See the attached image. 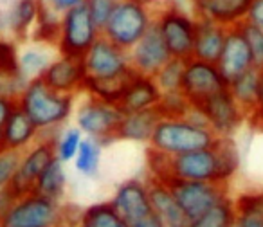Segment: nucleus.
<instances>
[{"label": "nucleus", "instance_id": "f257e3e1", "mask_svg": "<svg viewBox=\"0 0 263 227\" xmlns=\"http://www.w3.org/2000/svg\"><path fill=\"white\" fill-rule=\"evenodd\" d=\"M240 169V152L233 139H220L215 146L170 157L168 179L198 180L231 186Z\"/></svg>", "mask_w": 263, "mask_h": 227}, {"label": "nucleus", "instance_id": "f03ea898", "mask_svg": "<svg viewBox=\"0 0 263 227\" xmlns=\"http://www.w3.org/2000/svg\"><path fill=\"white\" fill-rule=\"evenodd\" d=\"M18 108L31 119L42 137H52L72 118L76 108V98L54 92L42 81V78L31 80L16 98Z\"/></svg>", "mask_w": 263, "mask_h": 227}, {"label": "nucleus", "instance_id": "7ed1b4c3", "mask_svg": "<svg viewBox=\"0 0 263 227\" xmlns=\"http://www.w3.org/2000/svg\"><path fill=\"white\" fill-rule=\"evenodd\" d=\"M218 141L208 128L200 112L191 108L186 118H161L148 146L168 157H179L190 152L211 148Z\"/></svg>", "mask_w": 263, "mask_h": 227}, {"label": "nucleus", "instance_id": "20e7f679", "mask_svg": "<svg viewBox=\"0 0 263 227\" xmlns=\"http://www.w3.org/2000/svg\"><path fill=\"white\" fill-rule=\"evenodd\" d=\"M155 13L152 4L137 0H119L112 16L101 29V34L114 45L130 51L155 24Z\"/></svg>", "mask_w": 263, "mask_h": 227}, {"label": "nucleus", "instance_id": "39448f33", "mask_svg": "<svg viewBox=\"0 0 263 227\" xmlns=\"http://www.w3.org/2000/svg\"><path fill=\"white\" fill-rule=\"evenodd\" d=\"M124 112L119 105H110L90 96H85L74 108V126L80 128L85 137L96 139L106 146L114 143L117 128L123 121Z\"/></svg>", "mask_w": 263, "mask_h": 227}, {"label": "nucleus", "instance_id": "423d86ee", "mask_svg": "<svg viewBox=\"0 0 263 227\" xmlns=\"http://www.w3.org/2000/svg\"><path fill=\"white\" fill-rule=\"evenodd\" d=\"M197 16L186 13L177 6H166L155 13L154 27L164 40L172 58L186 60L193 58V44L197 36Z\"/></svg>", "mask_w": 263, "mask_h": 227}, {"label": "nucleus", "instance_id": "0eeeda50", "mask_svg": "<svg viewBox=\"0 0 263 227\" xmlns=\"http://www.w3.org/2000/svg\"><path fill=\"white\" fill-rule=\"evenodd\" d=\"M67 207L36 193L13 202L0 218V227H60L67 218Z\"/></svg>", "mask_w": 263, "mask_h": 227}, {"label": "nucleus", "instance_id": "6e6552de", "mask_svg": "<svg viewBox=\"0 0 263 227\" xmlns=\"http://www.w3.org/2000/svg\"><path fill=\"white\" fill-rule=\"evenodd\" d=\"M99 36H101V29L90 18L87 8L80 6L62 15L60 36L54 49L58 54L83 60V56L98 42Z\"/></svg>", "mask_w": 263, "mask_h": 227}, {"label": "nucleus", "instance_id": "1a4fd4ad", "mask_svg": "<svg viewBox=\"0 0 263 227\" xmlns=\"http://www.w3.org/2000/svg\"><path fill=\"white\" fill-rule=\"evenodd\" d=\"M173 198L182 209L187 220H195L204 215L205 211L222 202L223 198L231 197V186L215 182H198V180H166Z\"/></svg>", "mask_w": 263, "mask_h": 227}, {"label": "nucleus", "instance_id": "9d476101", "mask_svg": "<svg viewBox=\"0 0 263 227\" xmlns=\"http://www.w3.org/2000/svg\"><path fill=\"white\" fill-rule=\"evenodd\" d=\"M204 118L208 128L218 139H233L241 125L247 121V113L240 108L231 92L227 88L216 92L209 99H205L200 106H195Z\"/></svg>", "mask_w": 263, "mask_h": 227}, {"label": "nucleus", "instance_id": "9b49d317", "mask_svg": "<svg viewBox=\"0 0 263 227\" xmlns=\"http://www.w3.org/2000/svg\"><path fill=\"white\" fill-rule=\"evenodd\" d=\"M52 137H40L33 146L27 148L26 152H22L18 169H16L15 177H13L11 186H9V191L16 198L33 193L38 177L56 159L54 139Z\"/></svg>", "mask_w": 263, "mask_h": 227}, {"label": "nucleus", "instance_id": "f8f14e48", "mask_svg": "<svg viewBox=\"0 0 263 227\" xmlns=\"http://www.w3.org/2000/svg\"><path fill=\"white\" fill-rule=\"evenodd\" d=\"M83 63L88 78H96V80L128 78L134 74L128 51L114 45L103 34L83 56Z\"/></svg>", "mask_w": 263, "mask_h": 227}, {"label": "nucleus", "instance_id": "ddd939ff", "mask_svg": "<svg viewBox=\"0 0 263 227\" xmlns=\"http://www.w3.org/2000/svg\"><path fill=\"white\" fill-rule=\"evenodd\" d=\"M223 88H227V83L220 74L216 63L202 62L197 58H190L184 62L182 94L186 96L193 108L200 106L205 99Z\"/></svg>", "mask_w": 263, "mask_h": 227}, {"label": "nucleus", "instance_id": "4468645a", "mask_svg": "<svg viewBox=\"0 0 263 227\" xmlns=\"http://www.w3.org/2000/svg\"><path fill=\"white\" fill-rule=\"evenodd\" d=\"M88 74L83 60L63 54H56L45 72L42 74V81L49 88L60 94L74 96V98L78 94H83Z\"/></svg>", "mask_w": 263, "mask_h": 227}, {"label": "nucleus", "instance_id": "2eb2a0df", "mask_svg": "<svg viewBox=\"0 0 263 227\" xmlns=\"http://www.w3.org/2000/svg\"><path fill=\"white\" fill-rule=\"evenodd\" d=\"M110 204L116 207V211L123 216V220L128 225L146 218L148 215L154 213L150 193H148V180L128 179L121 182L114 190Z\"/></svg>", "mask_w": 263, "mask_h": 227}, {"label": "nucleus", "instance_id": "dca6fc26", "mask_svg": "<svg viewBox=\"0 0 263 227\" xmlns=\"http://www.w3.org/2000/svg\"><path fill=\"white\" fill-rule=\"evenodd\" d=\"M134 72L154 76L172 60L168 47L155 27H152L134 47L128 51Z\"/></svg>", "mask_w": 263, "mask_h": 227}, {"label": "nucleus", "instance_id": "f3484780", "mask_svg": "<svg viewBox=\"0 0 263 227\" xmlns=\"http://www.w3.org/2000/svg\"><path fill=\"white\" fill-rule=\"evenodd\" d=\"M249 6L251 0H191L197 20H209L226 29L240 27L245 22Z\"/></svg>", "mask_w": 263, "mask_h": 227}, {"label": "nucleus", "instance_id": "a211bd4d", "mask_svg": "<svg viewBox=\"0 0 263 227\" xmlns=\"http://www.w3.org/2000/svg\"><path fill=\"white\" fill-rule=\"evenodd\" d=\"M216 67H218L226 83H231L238 76L254 69L251 49H249L240 27L227 29L226 44H223L222 54H220L218 62H216Z\"/></svg>", "mask_w": 263, "mask_h": 227}, {"label": "nucleus", "instance_id": "6ab92c4d", "mask_svg": "<svg viewBox=\"0 0 263 227\" xmlns=\"http://www.w3.org/2000/svg\"><path fill=\"white\" fill-rule=\"evenodd\" d=\"M161 98L162 92L154 76H144V74L134 72L130 76V80H128L119 106L124 113L152 110L157 108L159 103H161Z\"/></svg>", "mask_w": 263, "mask_h": 227}, {"label": "nucleus", "instance_id": "aec40b11", "mask_svg": "<svg viewBox=\"0 0 263 227\" xmlns=\"http://www.w3.org/2000/svg\"><path fill=\"white\" fill-rule=\"evenodd\" d=\"M148 193H150L152 209L155 216L162 222L164 227H187L190 220L179 207L173 198L168 184L162 180L148 179Z\"/></svg>", "mask_w": 263, "mask_h": 227}, {"label": "nucleus", "instance_id": "412c9836", "mask_svg": "<svg viewBox=\"0 0 263 227\" xmlns=\"http://www.w3.org/2000/svg\"><path fill=\"white\" fill-rule=\"evenodd\" d=\"M2 144H4V150L11 152H26L27 148H31L38 139H40V132H38L36 126L31 123V119L27 118L26 113L16 106L13 110V113L9 116L8 123L4 125L2 132Z\"/></svg>", "mask_w": 263, "mask_h": 227}, {"label": "nucleus", "instance_id": "4be33fe9", "mask_svg": "<svg viewBox=\"0 0 263 227\" xmlns=\"http://www.w3.org/2000/svg\"><path fill=\"white\" fill-rule=\"evenodd\" d=\"M159 121H161V113L157 112V108L124 113L123 121H121L119 128H117L116 139L150 144V139L154 136L155 126H157Z\"/></svg>", "mask_w": 263, "mask_h": 227}, {"label": "nucleus", "instance_id": "5701e85b", "mask_svg": "<svg viewBox=\"0 0 263 227\" xmlns=\"http://www.w3.org/2000/svg\"><path fill=\"white\" fill-rule=\"evenodd\" d=\"M227 29L209 20H198L197 36L193 44V58L202 62L216 63L226 44Z\"/></svg>", "mask_w": 263, "mask_h": 227}, {"label": "nucleus", "instance_id": "b1692460", "mask_svg": "<svg viewBox=\"0 0 263 227\" xmlns=\"http://www.w3.org/2000/svg\"><path fill=\"white\" fill-rule=\"evenodd\" d=\"M227 90L234 98V101L240 105V108L247 113V121L258 106V94H259V70L251 69L249 72L238 76L231 83H227Z\"/></svg>", "mask_w": 263, "mask_h": 227}, {"label": "nucleus", "instance_id": "393cba45", "mask_svg": "<svg viewBox=\"0 0 263 227\" xmlns=\"http://www.w3.org/2000/svg\"><path fill=\"white\" fill-rule=\"evenodd\" d=\"M33 193L45 197L52 202L62 204L63 197L67 193V173H65V164L60 162L58 159L51 162L47 168L44 169L40 177H38L36 184H34Z\"/></svg>", "mask_w": 263, "mask_h": 227}, {"label": "nucleus", "instance_id": "a878e982", "mask_svg": "<svg viewBox=\"0 0 263 227\" xmlns=\"http://www.w3.org/2000/svg\"><path fill=\"white\" fill-rule=\"evenodd\" d=\"M42 9V0H16L9 13V29L16 40H26L31 36L34 24Z\"/></svg>", "mask_w": 263, "mask_h": 227}, {"label": "nucleus", "instance_id": "bb28decb", "mask_svg": "<svg viewBox=\"0 0 263 227\" xmlns=\"http://www.w3.org/2000/svg\"><path fill=\"white\" fill-rule=\"evenodd\" d=\"M78 227H128L123 216L108 202H96L80 211Z\"/></svg>", "mask_w": 263, "mask_h": 227}, {"label": "nucleus", "instance_id": "cd10ccee", "mask_svg": "<svg viewBox=\"0 0 263 227\" xmlns=\"http://www.w3.org/2000/svg\"><path fill=\"white\" fill-rule=\"evenodd\" d=\"M52 60H54V56L49 52V49L45 45H29L18 54L20 76L26 81L42 78V74L45 72V69H47Z\"/></svg>", "mask_w": 263, "mask_h": 227}, {"label": "nucleus", "instance_id": "c85d7f7f", "mask_svg": "<svg viewBox=\"0 0 263 227\" xmlns=\"http://www.w3.org/2000/svg\"><path fill=\"white\" fill-rule=\"evenodd\" d=\"M60 24H62V15L42 2L40 15H38L36 24L31 31V40L38 45L56 47L60 36Z\"/></svg>", "mask_w": 263, "mask_h": 227}, {"label": "nucleus", "instance_id": "c756f323", "mask_svg": "<svg viewBox=\"0 0 263 227\" xmlns=\"http://www.w3.org/2000/svg\"><path fill=\"white\" fill-rule=\"evenodd\" d=\"M128 78H114V80H96V78H87L85 81V96H90L94 99H99L103 103L110 105H119L123 99L124 88L128 85Z\"/></svg>", "mask_w": 263, "mask_h": 227}, {"label": "nucleus", "instance_id": "7c9ffc66", "mask_svg": "<svg viewBox=\"0 0 263 227\" xmlns=\"http://www.w3.org/2000/svg\"><path fill=\"white\" fill-rule=\"evenodd\" d=\"M236 209H234L233 197L223 198L216 205H213L204 215L190 220L187 227H234L236 225Z\"/></svg>", "mask_w": 263, "mask_h": 227}, {"label": "nucleus", "instance_id": "2f4dec72", "mask_svg": "<svg viewBox=\"0 0 263 227\" xmlns=\"http://www.w3.org/2000/svg\"><path fill=\"white\" fill-rule=\"evenodd\" d=\"M103 144L90 137H85L83 143L80 146V152L74 157V168L78 173L85 177H96L99 173V166H101L103 157Z\"/></svg>", "mask_w": 263, "mask_h": 227}, {"label": "nucleus", "instance_id": "473e14b6", "mask_svg": "<svg viewBox=\"0 0 263 227\" xmlns=\"http://www.w3.org/2000/svg\"><path fill=\"white\" fill-rule=\"evenodd\" d=\"M52 139H54L56 159H58L60 162H63V164H67V162L74 161V157L78 155L85 136L76 126H67V128L56 132Z\"/></svg>", "mask_w": 263, "mask_h": 227}, {"label": "nucleus", "instance_id": "72a5a7b5", "mask_svg": "<svg viewBox=\"0 0 263 227\" xmlns=\"http://www.w3.org/2000/svg\"><path fill=\"white\" fill-rule=\"evenodd\" d=\"M182 78H184V62L182 60H175V58L170 60V62L155 74V81H157L162 94L182 90Z\"/></svg>", "mask_w": 263, "mask_h": 227}, {"label": "nucleus", "instance_id": "f704fd0d", "mask_svg": "<svg viewBox=\"0 0 263 227\" xmlns=\"http://www.w3.org/2000/svg\"><path fill=\"white\" fill-rule=\"evenodd\" d=\"M191 108H193L191 103L182 94V90H179L162 94L157 112L161 113V118H186L187 113L191 112Z\"/></svg>", "mask_w": 263, "mask_h": 227}, {"label": "nucleus", "instance_id": "c9c22d12", "mask_svg": "<svg viewBox=\"0 0 263 227\" xmlns=\"http://www.w3.org/2000/svg\"><path fill=\"white\" fill-rule=\"evenodd\" d=\"M238 216H256L263 220V191H247L233 197Z\"/></svg>", "mask_w": 263, "mask_h": 227}, {"label": "nucleus", "instance_id": "e433bc0d", "mask_svg": "<svg viewBox=\"0 0 263 227\" xmlns=\"http://www.w3.org/2000/svg\"><path fill=\"white\" fill-rule=\"evenodd\" d=\"M18 47L13 40L0 38V74L2 76H20Z\"/></svg>", "mask_w": 263, "mask_h": 227}, {"label": "nucleus", "instance_id": "4c0bfd02", "mask_svg": "<svg viewBox=\"0 0 263 227\" xmlns=\"http://www.w3.org/2000/svg\"><path fill=\"white\" fill-rule=\"evenodd\" d=\"M240 31L243 34L245 42H247L249 49H251L254 69H263V29H259V27L252 26L249 22H243L240 26Z\"/></svg>", "mask_w": 263, "mask_h": 227}, {"label": "nucleus", "instance_id": "58836bf2", "mask_svg": "<svg viewBox=\"0 0 263 227\" xmlns=\"http://www.w3.org/2000/svg\"><path fill=\"white\" fill-rule=\"evenodd\" d=\"M20 155L22 154L11 150H4L0 154V193L11 186L13 177L18 169Z\"/></svg>", "mask_w": 263, "mask_h": 227}, {"label": "nucleus", "instance_id": "ea45409f", "mask_svg": "<svg viewBox=\"0 0 263 227\" xmlns=\"http://www.w3.org/2000/svg\"><path fill=\"white\" fill-rule=\"evenodd\" d=\"M117 2L119 0H87L85 8H87L90 18L96 22V26L99 29H103L106 26V22L110 20V16H112Z\"/></svg>", "mask_w": 263, "mask_h": 227}, {"label": "nucleus", "instance_id": "a19ab883", "mask_svg": "<svg viewBox=\"0 0 263 227\" xmlns=\"http://www.w3.org/2000/svg\"><path fill=\"white\" fill-rule=\"evenodd\" d=\"M18 106L16 98H9V96H2L0 94V132L4 128V125L8 123L9 116L13 113V110Z\"/></svg>", "mask_w": 263, "mask_h": 227}, {"label": "nucleus", "instance_id": "79ce46f5", "mask_svg": "<svg viewBox=\"0 0 263 227\" xmlns=\"http://www.w3.org/2000/svg\"><path fill=\"white\" fill-rule=\"evenodd\" d=\"M45 6H49L51 9H54L56 13L63 15V13L70 11L74 8H80V6H85L87 0H42Z\"/></svg>", "mask_w": 263, "mask_h": 227}, {"label": "nucleus", "instance_id": "37998d69", "mask_svg": "<svg viewBox=\"0 0 263 227\" xmlns=\"http://www.w3.org/2000/svg\"><path fill=\"white\" fill-rule=\"evenodd\" d=\"M245 22L263 29V0H251V6H249Z\"/></svg>", "mask_w": 263, "mask_h": 227}, {"label": "nucleus", "instance_id": "c03bdc74", "mask_svg": "<svg viewBox=\"0 0 263 227\" xmlns=\"http://www.w3.org/2000/svg\"><path fill=\"white\" fill-rule=\"evenodd\" d=\"M249 121L252 125L263 126V69H259V94H258V106H256V112L252 113Z\"/></svg>", "mask_w": 263, "mask_h": 227}, {"label": "nucleus", "instance_id": "a18cd8bd", "mask_svg": "<svg viewBox=\"0 0 263 227\" xmlns=\"http://www.w3.org/2000/svg\"><path fill=\"white\" fill-rule=\"evenodd\" d=\"M128 227H164V225H162L161 220H159L157 216H155V213H152V215H148L146 218L139 220V222L130 223Z\"/></svg>", "mask_w": 263, "mask_h": 227}, {"label": "nucleus", "instance_id": "49530a36", "mask_svg": "<svg viewBox=\"0 0 263 227\" xmlns=\"http://www.w3.org/2000/svg\"><path fill=\"white\" fill-rule=\"evenodd\" d=\"M236 227H263V220L256 216H238Z\"/></svg>", "mask_w": 263, "mask_h": 227}, {"label": "nucleus", "instance_id": "de8ad7c7", "mask_svg": "<svg viewBox=\"0 0 263 227\" xmlns=\"http://www.w3.org/2000/svg\"><path fill=\"white\" fill-rule=\"evenodd\" d=\"M78 218H80V216H76V218H72V216H70V213H67L65 222H63L60 227H78Z\"/></svg>", "mask_w": 263, "mask_h": 227}, {"label": "nucleus", "instance_id": "09e8293b", "mask_svg": "<svg viewBox=\"0 0 263 227\" xmlns=\"http://www.w3.org/2000/svg\"><path fill=\"white\" fill-rule=\"evenodd\" d=\"M4 152V144H2V137H0V154Z\"/></svg>", "mask_w": 263, "mask_h": 227}, {"label": "nucleus", "instance_id": "8fccbe9b", "mask_svg": "<svg viewBox=\"0 0 263 227\" xmlns=\"http://www.w3.org/2000/svg\"><path fill=\"white\" fill-rule=\"evenodd\" d=\"M137 2H144V4H152V0H137Z\"/></svg>", "mask_w": 263, "mask_h": 227}, {"label": "nucleus", "instance_id": "3c124183", "mask_svg": "<svg viewBox=\"0 0 263 227\" xmlns=\"http://www.w3.org/2000/svg\"><path fill=\"white\" fill-rule=\"evenodd\" d=\"M234 227H236V225H234Z\"/></svg>", "mask_w": 263, "mask_h": 227}]
</instances>
